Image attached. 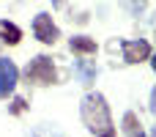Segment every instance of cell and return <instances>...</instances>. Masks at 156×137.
<instances>
[{
  "label": "cell",
  "mask_w": 156,
  "mask_h": 137,
  "mask_svg": "<svg viewBox=\"0 0 156 137\" xmlns=\"http://www.w3.org/2000/svg\"><path fill=\"white\" fill-rule=\"evenodd\" d=\"M19 82V69L14 66V60L0 58V99H8V93H14Z\"/></svg>",
  "instance_id": "5"
},
{
  "label": "cell",
  "mask_w": 156,
  "mask_h": 137,
  "mask_svg": "<svg viewBox=\"0 0 156 137\" xmlns=\"http://www.w3.org/2000/svg\"><path fill=\"white\" fill-rule=\"evenodd\" d=\"M77 71L82 74V85H90V82L96 80V66H93V63L80 60V63H77Z\"/></svg>",
  "instance_id": "9"
},
{
  "label": "cell",
  "mask_w": 156,
  "mask_h": 137,
  "mask_svg": "<svg viewBox=\"0 0 156 137\" xmlns=\"http://www.w3.org/2000/svg\"><path fill=\"white\" fill-rule=\"evenodd\" d=\"M33 33H36V38H38L41 44H55V41L60 38V30H58V25L52 22L49 14H36V19H33Z\"/></svg>",
  "instance_id": "3"
},
{
  "label": "cell",
  "mask_w": 156,
  "mask_h": 137,
  "mask_svg": "<svg viewBox=\"0 0 156 137\" xmlns=\"http://www.w3.org/2000/svg\"><path fill=\"white\" fill-rule=\"evenodd\" d=\"M151 137H156V126H154V129H151Z\"/></svg>",
  "instance_id": "15"
},
{
  "label": "cell",
  "mask_w": 156,
  "mask_h": 137,
  "mask_svg": "<svg viewBox=\"0 0 156 137\" xmlns=\"http://www.w3.org/2000/svg\"><path fill=\"white\" fill-rule=\"evenodd\" d=\"M121 49H123V60L132 66L151 58V44L143 38H126V41H121Z\"/></svg>",
  "instance_id": "4"
},
{
  "label": "cell",
  "mask_w": 156,
  "mask_h": 137,
  "mask_svg": "<svg viewBox=\"0 0 156 137\" xmlns=\"http://www.w3.org/2000/svg\"><path fill=\"white\" fill-rule=\"evenodd\" d=\"M25 77H27V82H33V85H55V82H58V69H55V63H52L49 55H36V58L27 63Z\"/></svg>",
  "instance_id": "2"
},
{
  "label": "cell",
  "mask_w": 156,
  "mask_h": 137,
  "mask_svg": "<svg viewBox=\"0 0 156 137\" xmlns=\"http://www.w3.org/2000/svg\"><path fill=\"white\" fill-rule=\"evenodd\" d=\"M148 107H151V113H156V88H154V93H151V104Z\"/></svg>",
  "instance_id": "12"
},
{
  "label": "cell",
  "mask_w": 156,
  "mask_h": 137,
  "mask_svg": "<svg viewBox=\"0 0 156 137\" xmlns=\"http://www.w3.org/2000/svg\"><path fill=\"white\" fill-rule=\"evenodd\" d=\"M96 137H115V129H107V132H101V135H96Z\"/></svg>",
  "instance_id": "13"
},
{
  "label": "cell",
  "mask_w": 156,
  "mask_h": 137,
  "mask_svg": "<svg viewBox=\"0 0 156 137\" xmlns=\"http://www.w3.org/2000/svg\"><path fill=\"white\" fill-rule=\"evenodd\" d=\"M123 135L126 137H145L143 124H140V118H137L134 113H126V115H123Z\"/></svg>",
  "instance_id": "8"
},
{
  "label": "cell",
  "mask_w": 156,
  "mask_h": 137,
  "mask_svg": "<svg viewBox=\"0 0 156 137\" xmlns=\"http://www.w3.org/2000/svg\"><path fill=\"white\" fill-rule=\"evenodd\" d=\"M0 41H3V44H8V47H16V44L22 41V30H19L14 22L0 19Z\"/></svg>",
  "instance_id": "7"
},
{
  "label": "cell",
  "mask_w": 156,
  "mask_h": 137,
  "mask_svg": "<svg viewBox=\"0 0 156 137\" xmlns=\"http://www.w3.org/2000/svg\"><path fill=\"white\" fill-rule=\"evenodd\" d=\"M151 66H154V71H156V52H154V60H151Z\"/></svg>",
  "instance_id": "14"
},
{
  "label": "cell",
  "mask_w": 156,
  "mask_h": 137,
  "mask_svg": "<svg viewBox=\"0 0 156 137\" xmlns=\"http://www.w3.org/2000/svg\"><path fill=\"white\" fill-rule=\"evenodd\" d=\"M25 110H27V102H25L22 96H16V99L11 102V107H8V113H11V115H22Z\"/></svg>",
  "instance_id": "11"
},
{
  "label": "cell",
  "mask_w": 156,
  "mask_h": 137,
  "mask_svg": "<svg viewBox=\"0 0 156 137\" xmlns=\"http://www.w3.org/2000/svg\"><path fill=\"white\" fill-rule=\"evenodd\" d=\"M69 49L77 52V55H96L99 47L90 36H74V38H69Z\"/></svg>",
  "instance_id": "6"
},
{
  "label": "cell",
  "mask_w": 156,
  "mask_h": 137,
  "mask_svg": "<svg viewBox=\"0 0 156 137\" xmlns=\"http://www.w3.org/2000/svg\"><path fill=\"white\" fill-rule=\"evenodd\" d=\"M121 5H123L126 11H132V14H140V11L148 5V0H121Z\"/></svg>",
  "instance_id": "10"
},
{
  "label": "cell",
  "mask_w": 156,
  "mask_h": 137,
  "mask_svg": "<svg viewBox=\"0 0 156 137\" xmlns=\"http://www.w3.org/2000/svg\"><path fill=\"white\" fill-rule=\"evenodd\" d=\"M154 25H156V14H154Z\"/></svg>",
  "instance_id": "17"
},
{
  "label": "cell",
  "mask_w": 156,
  "mask_h": 137,
  "mask_svg": "<svg viewBox=\"0 0 156 137\" xmlns=\"http://www.w3.org/2000/svg\"><path fill=\"white\" fill-rule=\"evenodd\" d=\"M82 124L93 132V135H101L107 129H112V115H110V104L101 93H88L82 99Z\"/></svg>",
  "instance_id": "1"
},
{
  "label": "cell",
  "mask_w": 156,
  "mask_h": 137,
  "mask_svg": "<svg viewBox=\"0 0 156 137\" xmlns=\"http://www.w3.org/2000/svg\"><path fill=\"white\" fill-rule=\"evenodd\" d=\"M33 137H41V135H38V132H36V135H33ZM55 137H58V135H55Z\"/></svg>",
  "instance_id": "16"
}]
</instances>
